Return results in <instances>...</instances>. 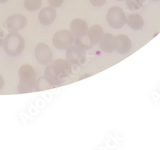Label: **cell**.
<instances>
[{"label": "cell", "instance_id": "obj_1", "mask_svg": "<svg viewBox=\"0 0 160 150\" xmlns=\"http://www.w3.org/2000/svg\"><path fill=\"white\" fill-rule=\"evenodd\" d=\"M72 73L71 64L66 60L58 59L47 65L44 79L51 85H59L68 79Z\"/></svg>", "mask_w": 160, "mask_h": 150}, {"label": "cell", "instance_id": "obj_2", "mask_svg": "<svg viewBox=\"0 0 160 150\" xmlns=\"http://www.w3.org/2000/svg\"><path fill=\"white\" fill-rule=\"evenodd\" d=\"M19 82L18 90L21 94L30 93L37 86L35 70L29 64H24L19 68Z\"/></svg>", "mask_w": 160, "mask_h": 150}, {"label": "cell", "instance_id": "obj_3", "mask_svg": "<svg viewBox=\"0 0 160 150\" xmlns=\"http://www.w3.org/2000/svg\"><path fill=\"white\" fill-rule=\"evenodd\" d=\"M25 41L22 35L16 32H12L7 35L3 43L4 51L10 57H17L24 51Z\"/></svg>", "mask_w": 160, "mask_h": 150}, {"label": "cell", "instance_id": "obj_4", "mask_svg": "<svg viewBox=\"0 0 160 150\" xmlns=\"http://www.w3.org/2000/svg\"><path fill=\"white\" fill-rule=\"evenodd\" d=\"M106 21L114 29L122 28L126 22V17L123 9L117 6L111 7L106 14Z\"/></svg>", "mask_w": 160, "mask_h": 150}, {"label": "cell", "instance_id": "obj_5", "mask_svg": "<svg viewBox=\"0 0 160 150\" xmlns=\"http://www.w3.org/2000/svg\"><path fill=\"white\" fill-rule=\"evenodd\" d=\"M74 42V36L70 31L62 30L57 32L52 37L54 46L60 50L68 49Z\"/></svg>", "mask_w": 160, "mask_h": 150}, {"label": "cell", "instance_id": "obj_6", "mask_svg": "<svg viewBox=\"0 0 160 150\" xmlns=\"http://www.w3.org/2000/svg\"><path fill=\"white\" fill-rule=\"evenodd\" d=\"M35 56L37 62L44 65H48L52 62V52L46 44L39 43L35 49Z\"/></svg>", "mask_w": 160, "mask_h": 150}, {"label": "cell", "instance_id": "obj_7", "mask_svg": "<svg viewBox=\"0 0 160 150\" xmlns=\"http://www.w3.org/2000/svg\"><path fill=\"white\" fill-rule=\"evenodd\" d=\"M27 24V19L19 13L14 14L8 17L6 21L5 25L8 31L10 32H16L22 30Z\"/></svg>", "mask_w": 160, "mask_h": 150}, {"label": "cell", "instance_id": "obj_8", "mask_svg": "<svg viewBox=\"0 0 160 150\" xmlns=\"http://www.w3.org/2000/svg\"><path fill=\"white\" fill-rule=\"evenodd\" d=\"M66 60L71 65H81L83 64L86 59L83 50L78 46H71L66 51Z\"/></svg>", "mask_w": 160, "mask_h": 150}, {"label": "cell", "instance_id": "obj_9", "mask_svg": "<svg viewBox=\"0 0 160 150\" xmlns=\"http://www.w3.org/2000/svg\"><path fill=\"white\" fill-rule=\"evenodd\" d=\"M88 31L86 21L82 19H75L71 23V32L76 39L85 37Z\"/></svg>", "mask_w": 160, "mask_h": 150}, {"label": "cell", "instance_id": "obj_10", "mask_svg": "<svg viewBox=\"0 0 160 150\" xmlns=\"http://www.w3.org/2000/svg\"><path fill=\"white\" fill-rule=\"evenodd\" d=\"M131 49L130 39L125 35H118L115 37V50L120 54H126Z\"/></svg>", "mask_w": 160, "mask_h": 150}, {"label": "cell", "instance_id": "obj_11", "mask_svg": "<svg viewBox=\"0 0 160 150\" xmlns=\"http://www.w3.org/2000/svg\"><path fill=\"white\" fill-rule=\"evenodd\" d=\"M57 18V12L52 7H45L39 12L38 21L44 26L51 24Z\"/></svg>", "mask_w": 160, "mask_h": 150}, {"label": "cell", "instance_id": "obj_12", "mask_svg": "<svg viewBox=\"0 0 160 150\" xmlns=\"http://www.w3.org/2000/svg\"><path fill=\"white\" fill-rule=\"evenodd\" d=\"M104 35L102 27L99 25L96 24L90 27L88 31V38L92 45H95L101 40Z\"/></svg>", "mask_w": 160, "mask_h": 150}, {"label": "cell", "instance_id": "obj_13", "mask_svg": "<svg viewBox=\"0 0 160 150\" xmlns=\"http://www.w3.org/2000/svg\"><path fill=\"white\" fill-rule=\"evenodd\" d=\"M99 44L102 51L110 53L115 50V37L111 34H105Z\"/></svg>", "mask_w": 160, "mask_h": 150}, {"label": "cell", "instance_id": "obj_14", "mask_svg": "<svg viewBox=\"0 0 160 150\" xmlns=\"http://www.w3.org/2000/svg\"><path fill=\"white\" fill-rule=\"evenodd\" d=\"M126 22L129 27L134 30H140L144 26V21L138 13H131L126 18Z\"/></svg>", "mask_w": 160, "mask_h": 150}, {"label": "cell", "instance_id": "obj_15", "mask_svg": "<svg viewBox=\"0 0 160 150\" xmlns=\"http://www.w3.org/2000/svg\"><path fill=\"white\" fill-rule=\"evenodd\" d=\"M24 5L26 10L35 12L41 7L42 0H25Z\"/></svg>", "mask_w": 160, "mask_h": 150}, {"label": "cell", "instance_id": "obj_16", "mask_svg": "<svg viewBox=\"0 0 160 150\" xmlns=\"http://www.w3.org/2000/svg\"><path fill=\"white\" fill-rule=\"evenodd\" d=\"M128 8L132 11L140 10L143 6V0H125Z\"/></svg>", "mask_w": 160, "mask_h": 150}, {"label": "cell", "instance_id": "obj_17", "mask_svg": "<svg viewBox=\"0 0 160 150\" xmlns=\"http://www.w3.org/2000/svg\"><path fill=\"white\" fill-rule=\"evenodd\" d=\"M48 2L52 7H59L63 4V0H48Z\"/></svg>", "mask_w": 160, "mask_h": 150}, {"label": "cell", "instance_id": "obj_18", "mask_svg": "<svg viewBox=\"0 0 160 150\" xmlns=\"http://www.w3.org/2000/svg\"><path fill=\"white\" fill-rule=\"evenodd\" d=\"M106 2V0H90V3L94 7H99L103 6Z\"/></svg>", "mask_w": 160, "mask_h": 150}, {"label": "cell", "instance_id": "obj_19", "mask_svg": "<svg viewBox=\"0 0 160 150\" xmlns=\"http://www.w3.org/2000/svg\"><path fill=\"white\" fill-rule=\"evenodd\" d=\"M4 39H5V33L2 30H0V48L3 46Z\"/></svg>", "mask_w": 160, "mask_h": 150}, {"label": "cell", "instance_id": "obj_20", "mask_svg": "<svg viewBox=\"0 0 160 150\" xmlns=\"http://www.w3.org/2000/svg\"><path fill=\"white\" fill-rule=\"evenodd\" d=\"M3 85H4V80L3 77L0 75V91L2 89V88L3 87Z\"/></svg>", "mask_w": 160, "mask_h": 150}, {"label": "cell", "instance_id": "obj_21", "mask_svg": "<svg viewBox=\"0 0 160 150\" xmlns=\"http://www.w3.org/2000/svg\"><path fill=\"white\" fill-rule=\"evenodd\" d=\"M8 0H0V3H4L5 2H7Z\"/></svg>", "mask_w": 160, "mask_h": 150}, {"label": "cell", "instance_id": "obj_22", "mask_svg": "<svg viewBox=\"0 0 160 150\" xmlns=\"http://www.w3.org/2000/svg\"><path fill=\"white\" fill-rule=\"evenodd\" d=\"M152 1H154V2H158V1H160V0H152Z\"/></svg>", "mask_w": 160, "mask_h": 150}, {"label": "cell", "instance_id": "obj_23", "mask_svg": "<svg viewBox=\"0 0 160 150\" xmlns=\"http://www.w3.org/2000/svg\"><path fill=\"white\" fill-rule=\"evenodd\" d=\"M116 1H118V2H122V1H124V0H116Z\"/></svg>", "mask_w": 160, "mask_h": 150}]
</instances>
